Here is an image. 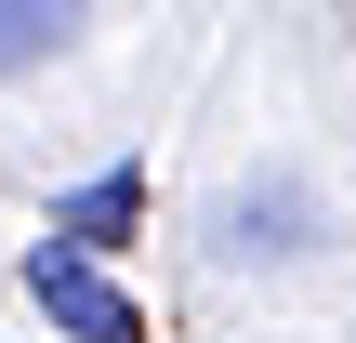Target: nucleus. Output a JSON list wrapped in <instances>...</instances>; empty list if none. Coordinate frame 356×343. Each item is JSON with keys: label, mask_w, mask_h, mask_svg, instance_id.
<instances>
[{"label": "nucleus", "mask_w": 356, "mask_h": 343, "mask_svg": "<svg viewBox=\"0 0 356 343\" xmlns=\"http://www.w3.org/2000/svg\"><path fill=\"white\" fill-rule=\"evenodd\" d=\"M26 291L53 304V330H79V343H132V330H145V317H132V291L79 264V238H66V251H26Z\"/></svg>", "instance_id": "obj_1"}, {"label": "nucleus", "mask_w": 356, "mask_h": 343, "mask_svg": "<svg viewBox=\"0 0 356 343\" xmlns=\"http://www.w3.org/2000/svg\"><path fill=\"white\" fill-rule=\"evenodd\" d=\"M66 26H79V0H0V79H13V66H40Z\"/></svg>", "instance_id": "obj_2"}, {"label": "nucleus", "mask_w": 356, "mask_h": 343, "mask_svg": "<svg viewBox=\"0 0 356 343\" xmlns=\"http://www.w3.org/2000/svg\"><path fill=\"white\" fill-rule=\"evenodd\" d=\"M119 225H132V172H106V185H79V198H66V238H79V251H106Z\"/></svg>", "instance_id": "obj_3"}]
</instances>
